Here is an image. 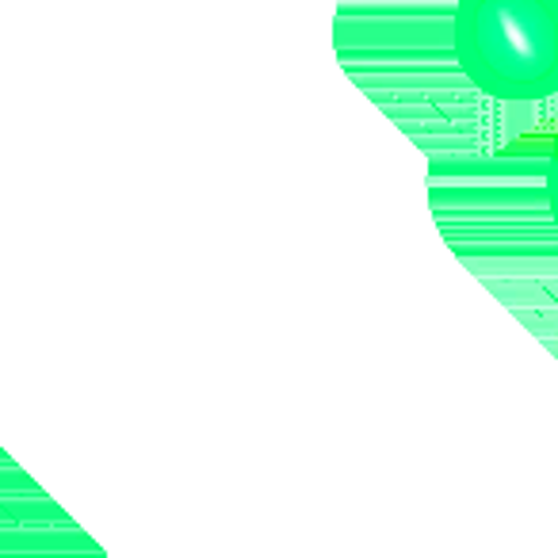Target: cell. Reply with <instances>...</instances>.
I'll return each instance as SVG.
<instances>
[{"label": "cell", "instance_id": "obj_1", "mask_svg": "<svg viewBox=\"0 0 558 558\" xmlns=\"http://www.w3.org/2000/svg\"><path fill=\"white\" fill-rule=\"evenodd\" d=\"M451 54L489 100H550L558 96V0H456Z\"/></svg>", "mask_w": 558, "mask_h": 558}, {"label": "cell", "instance_id": "obj_2", "mask_svg": "<svg viewBox=\"0 0 558 558\" xmlns=\"http://www.w3.org/2000/svg\"><path fill=\"white\" fill-rule=\"evenodd\" d=\"M543 187H547V215H550V226H555V238H558V134H555V142H550Z\"/></svg>", "mask_w": 558, "mask_h": 558}]
</instances>
